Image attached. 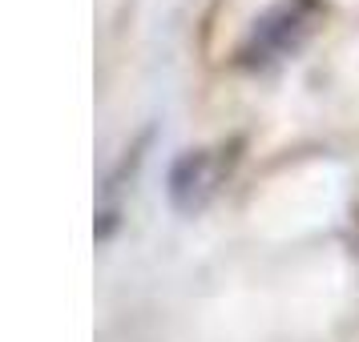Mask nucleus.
Instances as JSON below:
<instances>
[{"instance_id":"f257e3e1","label":"nucleus","mask_w":359,"mask_h":342,"mask_svg":"<svg viewBox=\"0 0 359 342\" xmlns=\"http://www.w3.org/2000/svg\"><path fill=\"white\" fill-rule=\"evenodd\" d=\"M331 17L327 0H275L266 13L246 24L243 41L234 49V65L246 73H271V69L294 61L319 36Z\"/></svg>"},{"instance_id":"f03ea898","label":"nucleus","mask_w":359,"mask_h":342,"mask_svg":"<svg viewBox=\"0 0 359 342\" xmlns=\"http://www.w3.org/2000/svg\"><path fill=\"white\" fill-rule=\"evenodd\" d=\"M238 157H243V137H230V141H214V145H198V149L178 153L174 165H170V178H165L170 206L178 213H202L218 197V190L230 181Z\"/></svg>"}]
</instances>
